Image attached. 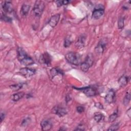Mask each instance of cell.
<instances>
[{
    "mask_svg": "<svg viewBox=\"0 0 131 131\" xmlns=\"http://www.w3.org/2000/svg\"><path fill=\"white\" fill-rule=\"evenodd\" d=\"M65 58L69 63L78 66L81 63V55L76 52H70L65 55Z\"/></svg>",
    "mask_w": 131,
    "mask_h": 131,
    "instance_id": "6da1fadb",
    "label": "cell"
},
{
    "mask_svg": "<svg viewBox=\"0 0 131 131\" xmlns=\"http://www.w3.org/2000/svg\"><path fill=\"white\" fill-rule=\"evenodd\" d=\"M45 7V3L42 1H36L34 5L33 11L35 16L39 17L41 16Z\"/></svg>",
    "mask_w": 131,
    "mask_h": 131,
    "instance_id": "7a4b0ae2",
    "label": "cell"
},
{
    "mask_svg": "<svg viewBox=\"0 0 131 131\" xmlns=\"http://www.w3.org/2000/svg\"><path fill=\"white\" fill-rule=\"evenodd\" d=\"M94 62L93 56L92 54H89L87 55L84 61L80 64L81 70L85 72L88 71L89 68L93 65Z\"/></svg>",
    "mask_w": 131,
    "mask_h": 131,
    "instance_id": "3957f363",
    "label": "cell"
},
{
    "mask_svg": "<svg viewBox=\"0 0 131 131\" xmlns=\"http://www.w3.org/2000/svg\"><path fill=\"white\" fill-rule=\"evenodd\" d=\"M104 13V9L101 5H97L94 9L92 12V17L94 19H98L100 18Z\"/></svg>",
    "mask_w": 131,
    "mask_h": 131,
    "instance_id": "277c9868",
    "label": "cell"
},
{
    "mask_svg": "<svg viewBox=\"0 0 131 131\" xmlns=\"http://www.w3.org/2000/svg\"><path fill=\"white\" fill-rule=\"evenodd\" d=\"M77 90L82 91L86 96L89 97L94 96L97 95V90L94 87L88 86L82 88H77Z\"/></svg>",
    "mask_w": 131,
    "mask_h": 131,
    "instance_id": "5b68a950",
    "label": "cell"
},
{
    "mask_svg": "<svg viewBox=\"0 0 131 131\" xmlns=\"http://www.w3.org/2000/svg\"><path fill=\"white\" fill-rule=\"evenodd\" d=\"M35 72L36 71L34 69L26 67L21 68L19 71L20 74L25 78H29L33 76L35 74Z\"/></svg>",
    "mask_w": 131,
    "mask_h": 131,
    "instance_id": "8992f818",
    "label": "cell"
},
{
    "mask_svg": "<svg viewBox=\"0 0 131 131\" xmlns=\"http://www.w3.org/2000/svg\"><path fill=\"white\" fill-rule=\"evenodd\" d=\"M115 98V92L113 89L110 90L105 96V101L107 103H113Z\"/></svg>",
    "mask_w": 131,
    "mask_h": 131,
    "instance_id": "52a82bcc",
    "label": "cell"
},
{
    "mask_svg": "<svg viewBox=\"0 0 131 131\" xmlns=\"http://www.w3.org/2000/svg\"><path fill=\"white\" fill-rule=\"evenodd\" d=\"M40 126L42 130H49L52 127V123L50 120L48 119H45L41 121Z\"/></svg>",
    "mask_w": 131,
    "mask_h": 131,
    "instance_id": "ba28073f",
    "label": "cell"
},
{
    "mask_svg": "<svg viewBox=\"0 0 131 131\" xmlns=\"http://www.w3.org/2000/svg\"><path fill=\"white\" fill-rule=\"evenodd\" d=\"M53 112L59 117H63L67 114L68 111L64 107H60V106H55L53 108Z\"/></svg>",
    "mask_w": 131,
    "mask_h": 131,
    "instance_id": "9c48e42d",
    "label": "cell"
},
{
    "mask_svg": "<svg viewBox=\"0 0 131 131\" xmlns=\"http://www.w3.org/2000/svg\"><path fill=\"white\" fill-rule=\"evenodd\" d=\"M2 7L4 12L11 13L13 11V7L10 1H5L2 4Z\"/></svg>",
    "mask_w": 131,
    "mask_h": 131,
    "instance_id": "30bf717a",
    "label": "cell"
},
{
    "mask_svg": "<svg viewBox=\"0 0 131 131\" xmlns=\"http://www.w3.org/2000/svg\"><path fill=\"white\" fill-rule=\"evenodd\" d=\"M60 18V14H56L53 15L51 17L49 20V25L54 28L55 27L57 24H58L59 20Z\"/></svg>",
    "mask_w": 131,
    "mask_h": 131,
    "instance_id": "8fae6325",
    "label": "cell"
},
{
    "mask_svg": "<svg viewBox=\"0 0 131 131\" xmlns=\"http://www.w3.org/2000/svg\"><path fill=\"white\" fill-rule=\"evenodd\" d=\"M17 58L19 62H21L24 59L28 56L27 53L20 47L17 48Z\"/></svg>",
    "mask_w": 131,
    "mask_h": 131,
    "instance_id": "7c38bea8",
    "label": "cell"
},
{
    "mask_svg": "<svg viewBox=\"0 0 131 131\" xmlns=\"http://www.w3.org/2000/svg\"><path fill=\"white\" fill-rule=\"evenodd\" d=\"M105 47V43L103 41H100L97 46L95 47V52L98 55H101L103 53Z\"/></svg>",
    "mask_w": 131,
    "mask_h": 131,
    "instance_id": "4fadbf2b",
    "label": "cell"
},
{
    "mask_svg": "<svg viewBox=\"0 0 131 131\" xmlns=\"http://www.w3.org/2000/svg\"><path fill=\"white\" fill-rule=\"evenodd\" d=\"M41 61L43 63L49 66L51 64V57L50 56V54H49L47 52L44 53L41 55Z\"/></svg>",
    "mask_w": 131,
    "mask_h": 131,
    "instance_id": "5bb4252c",
    "label": "cell"
},
{
    "mask_svg": "<svg viewBox=\"0 0 131 131\" xmlns=\"http://www.w3.org/2000/svg\"><path fill=\"white\" fill-rule=\"evenodd\" d=\"M128 82V78L126 76H122L118 80V84L120 86H125Z\"/></svg>",
    "mask_w": 131,
    "mask_h": 131,
    "instance_id": "9a60e30c",
    "label": "cell"
},
{
    "mask_svg": "<svg viewBox=\"0 0 131 131\" xmlns=\"http://www.w3.org/2000/svg\"><path fill=\"white\" fill-rule=\"evenodd\" d=\"M25 95V93L23 92H20L14 94L11 96V99L14 101H17L21 99Z\"/></svg>",
    "mask_w": 131,
    "mask_h": 131,
    "instance_id": "2e32d148",
    "label": "cell"
},
{
    "mask_svg": "<svg viewBox=\"0 0 131 131\" xmlns=\"http://www.w3.org/2000/svg\"><path fill=\"white\" fill-rule=\"evenodd\" d=\"M85 42V37L83 36H80L76 42V46L78 48H81L84 47Z\"/></svg>",
    "mask_w": 131,
    "mask_h": 131,
    "instance_id": "e0dca14e",
    "label": "cell"
},
{
    "mask_svg": "<svg viewBox=\"0 0 131 131\" xmlns=\"http://www.w3.org/2000/svg\"><path fill=\"white\" fill-rule=\"evenodd\" d=\"M20 62L24 66H30V65L33 64L34 62V60H33V59L31 57L28 56L27 57H26L25 59H24L23 60H22Z\"/></svg>",
    "mask_w": 131,
    "mask_h": 131,
    "instance_id": "ac0fdd59",
    "label": "cell"
},
{
    "mask_svg": "<svg viewBox=\"0 0 131 131\" xmlns=\"http://www.w3.org/2000/svg\"><path fill=\"white\" fill-rule=\"evenodd\" d=\"M30 6L28 5L24 4L22 5L20 9V13L23 16H26L29 12Z\"/></svg>",
    "mask_w": 131,
    "mask_h": 131,
    "instance_id": "d6986e66",
    "label": "cell"
},
{
    "mask_svg": "<svg viewBox=\"0 0 131 131\" xmlns=\"http://www.w3.org/2000/svg\"><path fill=\"white\" fill-rule=\"evenodd\" d=\"M104 118V116L103 114L100 112H96L94 114V119L97 122H100L102 121Z\"/></svg>",
    "mask_w": 131,
    "mask_h": 131,
    "instance_id": "ffe728a7",
    "label": "cell"
},
{
    "mask_svg": "<svg viewBox=\"0 0 131 131\" xmlns=\"http://www.w3.org/2000/svg\"><path fill=\"white\" fill-rule=\"evenodd\" d=\"M50 73L52 78H54L55 76H57L59 74L60 75L63 74V73L62 72V71L60 69H58L57 68L52 69L50 71Z\"/></svg>",
    "mask_w": 131,
    "mask_h": 131,
    "instance_id": "44dd1931",
    "label": "cell"
},
{
    "mask_svg": "<svg viewBox=\"0 0 131 131\" xmlns=\"http://www.w3.org/2000/svg\"><path fill=\"white\" fill-rule=\"evenodd\" d=\"M23 87V84L22 83H18L15 84H13L10 86V88L12 90L14 91H18L20 90Z\"/></svg>",
    "mask_w": 131,
    "mask_h": 131,
    "instance_id": "7402d4cb",
    "label": "cell"
},
{
    "mask_svg": "<svg viewBox=\"0 0 131 131\" xmlns=\"http://www.w3.org/2000/svg\"><path fill=\"white\" fill-rule=\"evenodd\" d=\"M1 19L2 21H5V22H7V23H9L11 22L12 20L11 18H10V17H9L8 16H7L6 14L5 13H2L1 14Z\"/></svg>",
    "mask_w": 131,
    "mask_h": 131,
    "instance_id": "603a6c76",
    "label": "cell"
},
{
    "mask_svg": "<svg viewBox=\"0 0 131 131\" xmlns=\"http://www.w3.org/2000/svg\"><path fill=\"white\" fill-rule=\"evenodd\" d=\"M130 100V93H127L125 95L124 98L123 99V104L125 105H127Z\"/></svg>",
    "mask_w": 131,
    "mask_h": 131,
    "instance_id": "cb8c5ba5",
    "label": "cell"
},
{
    "mask_svg": "<svg viewBox=\"0 0 131 131\" xmlns=\"http://www.w3.org/2000/svg\"><path fill=\"white\" fill-rule=\"evenodd\" d=\"M118 117V114L117 112H114L112 114H111L108 118V121L109 122H113L115 121V120L116 119V118Z\"/></svg>",
    "mask_w": 131,
    "mask_h": 131,
    "instance_id": "d4e9b609",
    "label": "cell"
},
{
    "mask_svg": "<svg viewBox=\"0 0 131 131\" xmlns=\"http://www.w3.org/2000/svg\"><path fill=\"white\" fill-rule=\"evenodd\" d=\"M124 26V18L120 17L118 22V28L119 29H122Z\"/></svg>",
    "mask_w": 131,
    "mask_h": 131,
    "instance_id": "484cf974",
    "label": "cell"
},
{
    "mask_svg": "<svg viewBox=\"0 0 131 131\" xmlns=\"http://www.w3.org/2000/svg\"><path fill=\"white\" fill-rule=\"evenodd\" d=\"M119 128V124L118 123H116L113 124L111 125L107 129L108 130H117Z\"/></svg>",
    "mask_w": 131,
    "mask_h": 131,
    "instance_id": "4316f807",
    "label": "cell"
},
{
    "mask_svg": "<svg viewBox=\"0 0 131 131\" xmlns=\"http://www.w3.org/2000/svg\"><path fill=\"white\" fill-rule=\"evenodd\" d=\"M71 43H72V40L69 37H67L65 39L64 42V47L67 48V47H69L71 45Z\"/></svg>",
    "mask_w": 131,
    "mask_h": 131,
    "instance_id": "83f0119b",
    "label": "cell"
},
{
    "mask_svg": "<svg viewBox=\"0 0 131 131\" xmlns=\"http://www.w3.org/2000/svg\"><path fill=\"white\" fill-rule=\"evenodd\" d=\"M70 3V1H59L56 2L57 5L58 7L61 6L62 5H67Z\"/></svg>",
    "mask_w": 131,
    "mask_h": 131,
    "instance_id": "f1b7e54d",
    "label": "cell"
},
{
    "mask_svg": "<svg viewBox=\"0 0 131 131\" xmlns=\"http://www.w3.org/2000/svg\"><path fill=\"white\" fill-rule=\"evenodd\" d=\"M31 121V119L30 118H26L25 119H24L22 122H21V125L22 126H27V125H28L29 124V123Z\"/></svg>",
    "mask_w": 131,
    "mask_h": 131,
    "instance_id": "f546056e",
    "label": "cell"
},
{
    "mask_svg": "<svg viewBox=\"0 0 131 131\" xmlns=\"http://www.w3.org/2000/svg\"><path fill=\"white\" fill-rule=\"evenodd\" d=\"M76 111L78 113H81L84 112V108L82 106H78L76 107Z\"/></svg>",
    "mask_w": 131,
    "mask_h": 131,
    "instance_id": "4dcf8cb0",
    "label": "cell"
},
{
    "mask_svg": "<svg viewBox=\"0 0 131 131\" xmlns=\"http://www.w3.org/2000/svg\"><path fill=\"white\" fill-rule=\"evenodd\" d=\"M85 130V128L83 124H79V125L75 129V130Z\"/></svg>",
    "mask_w": 131,
    "mask_h": 131,
    "instance_id": "1f68e13d",
    "label": "cell"
},
{
    "mask_svg": "<svg viewBox=\"0 0 131 131\" xmlns=\"http://www.w3.org/2000/svg\"><path fill=\"white\" fill-rule=\"evenodd\" d=\"M95 105L96 107L98 108H100V109H103V105L100 103V102H97L95 104Z\"/></svg>",
    "mask_w": 131,
    "mask_h": 131,
    "instance_id": "d6a6232c",
    "label": "cell"
},
{
    "mask_svg": "<svg viewBox=\"0 0 131 131\" xmlns=\"http://www.w3.org/2000/svg\"><path fill=\"white\" fill-rule=\"evenodd\" d=\"M5 117V114H4V113H1V122H2V121L3 120V119H4Z\"/></svg>",
    "mask_w": 131,
    "mask_h": 131,
    "instance_id": "836d02e7",
    "label": "cell"
},
{
    "mask_svg": "<svg viewBox=\"0 0 131 131\" xmlns=\"http://www.w3.org/2000/svg\"><path fill=\"white\" fill-rule=\"evenodd\" d=\"M127 115L128 116V117L130 118V116H131V112H130V108H129L127 110Z\"/></svg>",
    "mask_w": 131,
    "mask_h": 131,
    "instance_id": "e575fe53",
    "label": "cell"
}]
</instances>
